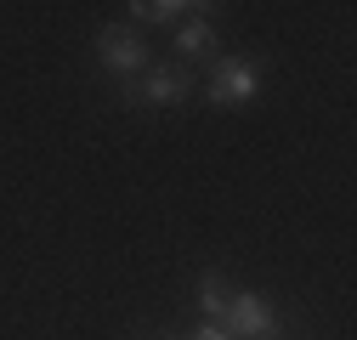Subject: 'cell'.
<instances>
[{
  "mask_svg": "<svg viewBox=\"0 0 357 340\" xmlns=\"http://www.w3.org/2000/svg\"><path fill=\"white\" fill-rule=\"evenodd\" d=\"M97 63L108 68V74H119V85H137L153 63H148V46H142V34L137 29H102L97 34Z\"/></svg>",
  "mask_w": 357,
  "mask_h": 340,
  "instance_id": "obj_2",
  "label": "cell"
},
{
  "mask_svg": "<svg viewBox=\"0 0 357 340\" xmlns=\"http://www.w3.org/2000/svg\"><path fill=\"white\" fill-rule=\"evenodd\" d=\"M261 340H273V334H261Z\"/></svg>",
  "mask_w": 357,
  "mask_h": 340,
  "instance_id": "obj_9",
  "label": "cell"
},
{
  "mask_svg": "<svg viewBox=\"0 0 357 340\" xmlns=\"http://www.w3.org/2000/svg\"><path fill=\"white\" fill-rule=\"evenodd\" d=\"M176 52H182L188 63H193V57H210V52H215V23H210V17L176 23Z\"/></svg>",
  "mask_w": 357,
  "mask_h": 340,
  "instance_id": "obj_5",
  "label": "cell"
},
{
  "mask_svg": "<svg viewBox=\"0 0 357 340\" xmlns=\"http://www.w3.org/2000/svg\"><path fill=\"white\" fill-rule=\"evenodd\" d=\"M188 91H193V74H188V68H170V63H159V68H148L137 85H119V102L176 108V102H188Z\"/></svg>",
  "mask_w": 357,
  "mask_h": 340,
  "instance_id": "obj_3",
  "label": "cell"
},
{
  "mask_svg": "<svg viewBox=\"0 0 357 340\" xmlns=\"http://www.w3.org/2000/svg\"><path fill=\"white\" fill-rule=\"evenodd\" d=\"M255 91H261V68H255L250 57H215L210 85H204V97H210L215 108H250Z\"/></svg>",
  "mask_w": 357,
  "mask_h": 340,
  "instance_id": "obj_1",
  "label": "cell"
},
{
  "mask_svg": "<svg viewBox=\"0 0 357 340\" xmlns=\"http://www.w3.org/2000/svg\"><path fill=\"white\" fill-rule=\"evenodd\" d=\"M188 340H233V334L221 329V323H204V318H199V323L188 329Z\"/></svg>",
  "mask_w": 357,
  "mask_h": 340,
  "instance_id": "obj_8",
  "label": "cell"
},
{
  "mask_svg": "<svg viewBox=\"0 0 357 340\" xmlns=\"http://www.w3.org/2000/svg\"><path fill=\"white\" fill-rule=\"evenodd\" d=\"M227 301H233L227 278H221V272H204V278H199V318H204V323H221V318H227Z\"/></svg>",
  "mask_w": 357,
  "mask_h": 340,
  "instance_id": "obj_6",
  "label": "cell"
},
{
  "mask_svg": "<svg viewBox=\"0 0 357 340\" xmlns=\"http://www.w3.org/2000/svg\"><path fill=\"white\" fill-rule=\"evenodd\" d=\"M221 329H227L233 340L238 334H250V340H261V334H273L278 329V312H273V301H266V295H233L227 301V318H221Z\"/></svg>",
  "mask_w": 357,
  "mask_h": 340,
  "instance_id": "obj_4",
  "label": "cell"
},
{
  "mask_svg": "<svg viewBox=\"0 0 357 340\" xmlns=\"http://www.w3.org/2000/svg\"><path fill=\"white\" fill-rule=\"evenodd\" d=\"M182 12H199V6H182V0H137V6H130V17H137V23H176V17H182Z\"/></svg>",
  "mask_w": 357,
  "mask_h": 340,
  "instance_id": "obj_7",
  "label": "cell"
}]
</instances>
